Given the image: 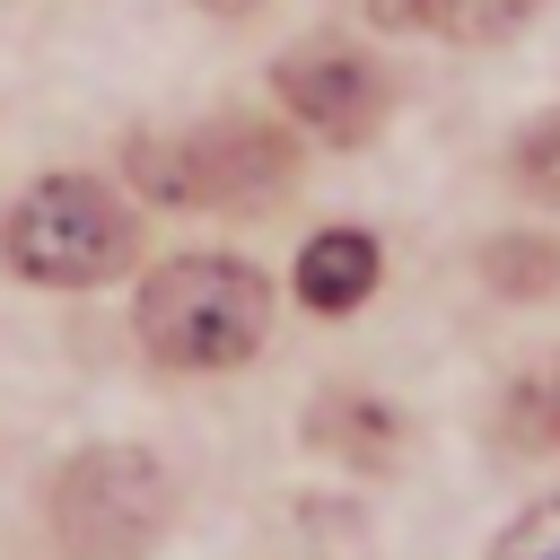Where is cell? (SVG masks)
Instances as JSON below:
<instances>
[{"label":"cell","instance_id":"obj_7","mask_svg":"<svg viewBox=\"0 0 560 560\" xmlns=\"http://www.w3.org/2000/svg\"><path fill=\"white\" fill-rule=\"evenodd\" d=\"M306 438H315L332 464H350V472H385L394 446H402V420H394V402H376V394H315Z\"/></svg>","mask_w":560,"mask_h":560},{"label":"cell","instance_id":"obj_13","mask_svg":"<svg viewBox=\"0 0 560 560\" xmlns=\"http://www.w3.org/2000/svg\"><path fill=\"white\" fill-rule=\"evenodd\" d=\"M192 9H210V18H245V9H262V0H192Z\"/></svg>","mask_w":560,"mask_h":560},{"label":"cell","instance_id":"obj_8","mask_svg":"<svg viewBox=\"0 0 560 560\" xmlns=\"http://www.w3.org/2000/svg\"><path fill=\"white\" fill-rule=\"evenodd\" d=\"M376 9L420 35H446V44H499L534 18V0H376Z\"/></svg>","mask_w":560,"mask_h":560},{"label":"cell","instance_id":"obj_12","mask_svg":"<svg viewBox=\"0 0 560 560\" xmlns=\"http://www.w3.org/2000/svg\"><path fill=\"white\" fill-rule=\"evenodd\" d=\"M490 560H560V499H542V508H525L499 542H490Z\"/></svg>","mask_w":560,"mask_h":560},{"label":"cell","instance_id":"obj_9","mask_svg":"<svg viewBox=\"0 0 560 560\" xmlns=\"http://www.w3.org/2000/svg\"><path fill=\"white\" fill-rule=\"evenodd\" d=\"M499 438L516 455H560V359L525 368L508 394H499Z\"/></svg>","mask_w":560,"mask_h":560},{"label":"cell","instance_id":"obj_4","mask_svg":"<svg viewBox=\"0 0 560 560\" xmlns=\"http://www.w3.org/2000/svg\"><path fill=\"white\" fill-rule=\"evenodd\" d=\"M44 516L70 560H140L175 525V472L149 446H79L52 472Z\"/></svg>","mask_w":560,"mask_h":560},{"label":"cell","instance_id":"obj_11","mask_svg":"<svg viewBox=\"0 0 560 560\" xmlns=\"http://www.w3.org/2000/svg\"><path fill=\"white\" fill-rule=\"evenodd\" d=\"M508 166H516V184H525L534 201H560V114H534Z\"/></svg>","mask_w":560,"mask_h":560},{"label":"cell","instance_id":"obj_2","mask_svg":"<svg viewBox=\"0 0 560 560\" xmlns=\"http://www.w3.org/2000/svg\"><path fill=\"white\" fill-rule=\"evenodd\" d=\"M131 184L175 201V210H228V219H254L271 201H289L298 184V140L245 105L192 122L184 140H131Z\"/></svg>","mask_w":560,"mask_h":560},{"label":"cell","instance_id":"obj_5","mask_svg":"<svg viewBox=\"0 0 560 560\" xmlns=\"http://www.w3.org/2000/svg\"><path fill=\"white\" fill-rule=\"evenodd\" d=\"M271 88H280V105H289L306 131H324V140H341V149L376 140V122H385V105H394V79H385L368 52H350V44H298Z\"/></svg>","mask_w":560,"mask_h":560},{"label":"cell","instance_id":"obj_3","mask_svg":"<svg viewBox=\"0 0 560 560\" xmlns=\"http://www.w3.org/2000/svg\"><path fill=\"white\" fill-rule=\"evenodd\" d=\"M0 254L35 289H105V280L131 271L140 219L96 175H35L0 219Z\"/></svg>","mask_w":560,"mask_h":560},{"label":"cell","instance_id":"obj_1","mask_svg":"<svg viewBox=\"0 0 560 560\" xmlns=\"http://www.w3.org/2000/svg\"><path fill=\"white\" fill-rule=\"evenodd\" d=\"M140 350L158 368H184V376H219V368H245L271 332V280L236 254H175L140 280Z\"/></svg>","mask_w":560,"mask_h":560},{"label":"cell","instance_id":"obj_6","mask_svg":"<svg viewBox=\"0 0 560 560\" xmlns=\"http://www.w3.org/2000/svg\"><path fill=\"white\" fill-rule=\"evenodd\" d=\"M376 271H385V245L368 228H324V236H306V254H298L289 280H298L306 315H350V306L376 298Z\"/></svg>","mask_w":560,"mask_h":560},{"label":"cell","instance_id":"obj_10","mask_svg":"<svg viewBox=\"0 0 560 560\" xmlns=\"http://www.w3.org/2000/svg\"><path fill=\"white\" fill-rule=\"evenodd\" d=\"M481 280L499 298H551L560 289V245L551 236H490L481 245Z\"/></svg>","mask_w":560,"mask_h":560}]
</instances>
